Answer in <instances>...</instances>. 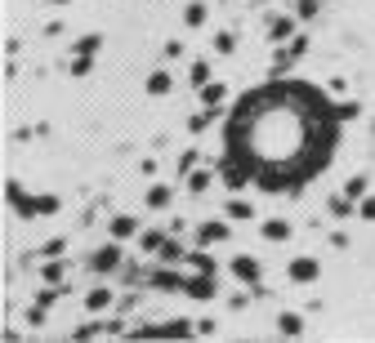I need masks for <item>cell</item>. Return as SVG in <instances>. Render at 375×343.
<instances>
[{
  "instance_id": "obj_1",
  "label": "cell",
  "mask_w": 375,
  "mask_h": 343,
  "mask_svg": "<svg viewBox=\"0 0 375 343\" xmlns=\"http://www.w3.org/2000/svg\"><path fill=\"white\" fill-rule=\"evenodd\" d=\"M340 134L344 120L326 90L308 80L273 76L228 107L224 156H233L259 192L286 196L304 192L318 174L331 169Z\"/></svg>"
},
{
  "instance_id": "obj_2",
  "label": "cell",
  "mask_w": 375,
  "mask_h": 343,
  "mask_svg": "<svg viewBox=\"0 0 375 343\" xmlns=\"http://www.w3.org/2000/svg\"><path fill=\"white\" fill-rule=\"evenodd\" d=\"M5 201H9V210H14L22 223H32V218H54L58 210H63V201H58L54 192H27L18 178H5Z\"/></svg>"
},
{
  "instance_id": "obj_3",
  "label": "cell",
  "mask_w": 375,
  "mask_h": 343,
  "mask_svg": "<svg viewBox=\"0 0 375 343\" xmlns=\"http://www.w3.org/2000/svg\"><path fill=\"white\" fill-rule=\"evenodd\" d=\"M228 272H233L237 286L255 290V299H264V263L255 254H233V259H228Z\"/></svg>"
},
{
  "instance_id": "obj_4",
  "label": "cell",
  "mask_w": 375,
  "mask_h": 343,
  "mask_svg": "<svg viewBox=\"0 0 375 343\" xmlns=\"http://www.w3.org/2000/svg\"><path fill=\"white\" fill-rule=\"evenodd\" d=\"M148 286H152L156 294H184L188 267H179V263H156V267H148Z\"/></svg>"
},
{
  "instance_id": "obj_5",
  "label": "cell",
  "mask_w": 375,
  "mask_h": 343,
  "mask_svg": "<svg viewBox=\"0 0 375 343\" xmlns=\"http://www.w3.org/2000/svg\"><path fill=\"white\" fill-rule=\"evenodd\" d=\"M308 54V36L304 31H295L286 45H277V54H273V76H290L295 71V63Z\"/></svg>"
},
{
  "instance_id": "obj_6",
  "label": "cell",
  "mask_w": 375,
  "mask_h": 343,
  "mask_svg": "<svg viewBox=\"0 0 375 343\" xmlns=\"http://www.w3.org/2000/svg\"><path fill=\"white\" fill-rule=\"evenodd\" d=\"M121 245H125V241H107V245H99V250H94L90 254V272L94 276H116L121 272V263H125V250H121Z\"/></svg>"
},
{
  "instance_id": "obj_7",
  "label": "cell",
  "mask_w": 375,
  "mask_h": 343,
  "mask_svg": "<svg viewBox=\"0 0 375 343\" xmlns=\"http://www.w3.org/2000/svg\"><path fill=\"white\" fill-rule=\"evenodd\" d=\"M130 335H135V339H192V335H197V321L175 316V321H161V326H135Z\"/></svg>"
},
{
  "instance_id": "obj_8",
  "label": "cell",
  "mask_w": 375,
  "mask_h": 343,
  "mask_svg": "<svg viewBox=\"0 0 375 343\" xmlns=\"http://www.w3.org/2000/svg\"><path fill=\"white\" fill-rule=\"evenodd\" d=\"M286 281L290 286H318L322 281V263L313 259V254H295V259L286 263Z\"/></svg>"
},
{
  "instance_id": "obj_9",
  "label": "cell",
  "mask_w": 375,
  "mask_h": 343,
  "mask_svg": "<svg viewBox=\"0 0 375 343\" xmlns=\"http://www.w3.org/2000/svg\"><path fill=\"white\" fill-rule=\"evenodd\" d=\"M184 294H188L192 303H214V299H219V276H210V272H188Z\"/></svg>"
},
{
  "instance_id": "obj_10",
  "label": "cell",
  "mask_w": 375,
  "mask_h": 343,
  "mask_svg": "<svg viewBox=\"0 0 375 343\" xmlns=\"http://www.w3.org/2000/svg\"><path fill=\"white\" fill-rule=\"evenodd\" d=\"M228 237H233V218H205V223L197 227V245H210V250H214V245H224Z\"/></svg>"
},
{
  "instance_id": "obj_11",
  "label": "cell",
  "mask_w": 375,
  "mask_h": 343,
  "mask_svg": "<svg viewBox=\"0 0 375 343\" xmlns=\"http://www.w3.org/2000/svg\"><path fill=\"white\" fill-rule=\"evenodd\" d=\"M259 237L268 241V245H286L290 237H295V223L282 218V214H273V218H264V223H259Z\"/></svg>"
},
{
  "instance_id": "obj_12",
  "label": "cell",
  "mask_w": 375,
  "mask_h": 343,
  "mask_svg": "<svg viewBox=\"0 0 375 343\" xmlns=\"http://www.w3.org/2000/svg\"><path fill=\"white\" fill-rule=\"evenodd\" d=\"M219 183H224L228 192H246L250 188V174L233 161V156H224V161H219Z\"/></svg>"
},
{
  "instance_id": "obj_13",
  "label": "cell",
  "mask_w": 375,
  "mask_h": 343,
  "mask_svg": "<svg viewBox=\"0 0 375 343\" xmlns=\"http://www.w3.org/2000/svg\"><path fill=\"white\" fill-rule=\"evenodd\" d=\"M295 31H299L295 9H290V14H273V18H268V41H273V45H286Z\"/></svg>"
},
{
  "instance_id": "obj_14",
  "label": "cell",
  "mask_w": 375,
  "mask_h": 343,
  "mask_svg": "<svg viewBox=\"0 0 375 343\" xmlns=\"http://www.w3.org/2000/svg\"><path fill=\"white\" fill-rule=\"evenodd\" d=\"M165 241H170V227H165V232H161V227H143L135 245H139V254H143V259H156Z\"/></svg>"
},
{
  "instance_id": "obj_15",
  "label": "cell",
  "mask_w": 375,
  "mask_h": 343,
  "mask_svg": "<svg viewBox=\"0 0 375 343\" xmlns=\"http://www.w3.org/2000/svg\"><path fill=\"white\" fill-rule=\"evenodd\" d=\"M112 303H116V290H112V286H90V290H86V312H90V316H103Z\"/></svg>"
},
{
  "instance_id": "obj_16",
  "label": "cell",
  "mask_w": 375,
  "mask_h": 343,
  "mask_svg": "<svg viewBox=\"0 0 375 343\" xmlns=\"http://www.w3.org/2000/svg\"><path fill=\"white\" fill-rule=\"evenodd\" d=\"M197 98H201V107H214V112H228V85H224V80H205L201 90H197Z\"/></svg>"
},
{
  "instance_id": "obj_17",
  "label": "cell",
  "mask_w": 375,
  "mask_h": 343,
  "mask_svg": "<svg viewBox=\"0 0 375 343\" xmlns=\"http://www.w3.org/2000/svg\"><path fill=\"white\" fill-rule=\"evenodd\" d=\"M139 232H143V223L135 214H112V223H107V237H116V241H139Z\"/></svg>"
},
{
  "instance_id": "obj_18",
  "label": "cell",
  "mask_w": 375,
  "mask_h": 343,
  "mask_svg": "<svg viewBox=\"0 0 375 343\" xmlns=\"http://www.w3.org/2000/svg\"><path fill=\"white\" fill-rule=\"evenodd\" d=\"M170 201H175V188H170V183H148V196H143V205H148L152 214L170 210Z\"/></svg>"
},
{
  "instance_id": "obj_19",
  "label": "cell",
  "mask_w": 375,
  "mask_h": 343,
  "mask_svg": "<svg viewBox=\"0 0 375 343\" xmlns=\"http://www.w3.org/2000/svg\"><path fill=\"white\" fill-rule=\"evenodd\" d=\"M326 214L335 218V223H344V218H357V201L348 192H335L331 201H326Z\"/></svg>"
},
{
  "instance_id": "obj_20",
  "label": "cell",
  "mask_w": 375,
  "mask_h": 343,
  "mask_svg": "<svg viewBox=\"0 0 375 343\" xmlns=\"http://www.w3.org/2000/svg\"><path fill=\"white\" fill-rule=\"evenodd\" d=\"M214 178H219V169H192V174H184V188L192 192V196H205V192H210L214 188Z\"/></svg>"
},
{
  "instance_id": "obj_21",
  "label": "cell",
  "mask_w": 375,
  "mask_h": 343,
  "mask_svg": "<svg viewBox=\"0 0 375 343\" xmlns=\"http://www.w3.org/2000/svg\"><path fill=\"white\" fill-rule=\"evenodd\" d=\"M143 90H148L152 98H165V94H175V76L165 67H156V71H148V80H143Z\"/></svg>"
},
{
  "instance_id": "obj_22",
  "label": "cell",
  "mask_w": 375,
  "mask_h": 343,
  "mask_svg": "<svg viewBox=\"0 0 375 343\" xmlns=\"http://www.w3.org/2000/svg\"><path fill=\"white\" fill-rule=\"evenodd\" d=\"M219 214H228V218H233V223H250V218H255V205H250V201H246V196H241V192H233V201H228Z\"/></svg>"
},
{
  "instance_id": "obj_23",
  "label": "cell",
  "mask_w": 375,
  "mask_h": 343,
  "mask_svg": "<svg viewBox=\"0 0 375 343\" xmlns=\"http://www.w3.org/2000/svg\"><path fill=\"white\" fill-rule=\"evenodd\" d=\"M67 281V259H41V286H63Z\"/></svg>"
},
{
  "instance_id": "obj_24",
  "label": "cell",
  "mask_w": 375,
  "mask_h": 343,
  "mask_svg": "<svg viewBox=\"0 0 375 343\" xmlns=\"http://www.w3.org/2000/svg\"><path fill=\"white\" fill-rule=\"evenodd\" d=\"M277 335L282 339H299L304 335V312H277Z\"/></svg>"
},
{
  "instance_id": "obj_25",
  "label": "cell",
  "mask_w": 375,
  "mask_h": 343,
  "mask_svg": "<svg viewBox=\"0 0 375 343\" xmlns=\"http://www.w3.org/2000/svg\"><path fill=\"white\" fill-rule=\"evenodd\" d=\"M205 18H210V5H205V0H188L184 5V27H205Z\"/></svg>"
},
{
  "instance_id": "obj_26",
  "label": "cell",
  "mask_w": 375,
  "mask_h": 343,
  "mask_svg": "<svg viewBox=\"0 0 375 343\" xmlns=\"http://www.w3.org/2000/svg\"><path fill=\"white\" fill-rule=\"evenodd\" d=\"M184 254H188V250H184V241H179L175 232H170V241L161 245V254H156V263H179V267H184Z\"/></svg>"
},
{
  "instance_id": "obj_27",
  "label": "cell",
  "mask_w": 375,
  "mask_h": 343,
  "mask_svg": "<svg viewBox=\"0 0 375 343\" xmlns=\"http://www.w3.org/2000/svg\"><path fill=\"white\" fill-rule=\"evenodd\" d=\"M205 80H214V67L205 63V58H197V63H188V85H192V90H201Z\"/></svg>"
},
{
  "instance_id": "obj_28",
  "label": "cell",
  "mask_w": 375,
  "mask_h": 343,
  "mask_svg": "<svg viewBox=\"0 0 375 343\" xmlns=\"http://www.w3.org/2000/svg\"><path fill=\"white\" fill-rule=\"evenodd\" d=\"M340 192H348V196H353V201H362V196L371 192V178H367V174H348Z\"/></svg>"
},
{
  "instance_id": "obj_29",
  "label": "cell",
  "mask_w": 375,
  "mask_h": 343,
  "mask_svg": "<svg viewBox=\"0 0 375 343\" xmlns=\"http://www.w3.org/2000/svg\"><path fill=\"white\" fill-rule=\"evenodd\" d=\"M290 9H295V18H299V22H313V18H318L326 5H322V0H295Z\"/></svg>"
},
{
  "instance_id": "obj_30",
  "label": "cell",
  "mask_w": 375,
  "mask_h": 343,
  "mask_svg": "<svg viewBox=\"0 0 375 343\" xmlns=\"http://www.w3.org/2000/svg\"><path fill=\"white\" fill-rule=\"evenodd\" d=\"M99 49H103V31H86V36H76V54H94V58H99Z\"/></svg>"
},
{
  "instance_id": "obj_31",
  "label": "cell",
  "mask_w": 375,
  "mask_h": 343,
  "mask_svg": "<svg viewBox=\"0 0 375 343\" xmlns=\"http://www.w3.org/2000/svg\"><path fill=\"white\" fill-rule=\"evenodd\" d=\"M210 45H214V54H219V58H233L237 54V31H219Z\"/></svg>"
},
{
  "instance_id": "obj_32",
  "label": "cell",
  "mask_w": 375,
  "mask_h": 343,
  "mask_svg": "<svg viewBox=\"0 0 375 343\" xmlns=\"http://www.w3.org/2000/svg\"><path fill=\"white\" fill-rule=\"evenodd\" d=\"M210 120H219V112H214V107H205V112H197V116H188V134H201L205 125H210Z\"/></svg>"
},
{
  "instance_id": "obj_33",
  "label": "cell",
  "mask_w": 375,
  "mask_h": 343,
  "mask_svg": "<svg viewBox=\"0 0 375 343\" xmlns=\"http://www.w3.org/2000/svg\"><path fill=\"white\" fill-rule=\"evenodd\" d=\"M63 254H67V241L63 237H50V241L41 245V259H63Z\"/></svg>"
},
{
  "instance_id": "obj_34",
  "label": "cell",
  "mask_w": 375,
  "mask_h": 343,
  "mask_svg": "<svg viewBox=\"0 0 375 343\" xmlns=\"http://www.w3.org/2000/svg\"><path fill=\"white\" fill-rule=\"evenodd\" d=\"M90 71H94V54H71V76H90Z\"/></svg>"
},
{
  "instance_id": "obj_35",
  "label": "cell",
  "mask_w": 375,
  "mask_h": 343,
  "mask_svg": "<svg viewBox=\"0 0 375 343\" xmlns=\"http://www.w3.org/2000/svg\"><path fill=\"white\" fill-rule=\"evenodd\" d=\"M335 112H340V120L348 125V120L362 116V103H353V98H340V103H335Z\"/></svg>"
},
{
  "instance_id": "obj_36",
  "label": "cell",
  "mask_w": 375,
  "mask_h": 343,
  "mask_svg": "<svg viewBox=\"0 0 375 343\" xmlns=\"http://www.w3.org/2000/svg\"><path fill=\"white\" fill-rule=\"evenodd\" d=\"M357 218H362V223H375V192H367L357 201Z\"/></svg>"
},
{
  "instance_id": "obj_37",
  "label": "cell",
  "mask_w": 375,
  "mask_h": 343,
  "mask_svg": "<svg viewBox=\"0 0 375 343\" xmlns=\"http://www.w3.org/2000/svg\"><path fill=\"white\" fill-rule=\"evenodd\" d=\"M188 54V41L184 36H170V41H165V58H184Z\"/></svg>"
},
{
  "instance_id": "obj_38",
  "label": "cell",
  "mask_w": 375,
  "mask_h": 343,
  "mask_svg": "<svg viewBox=\"0 0 375 343\" xmlns=\"http://www.w3.org/2000/svg\"><path fill=\"white\" fill-rule=\"evenodd\" d=\"M197 335L201 339H214V335H219V321H214V316H197Z\"/></svg>"
},
{
  "instance_id": "obj_39",
  "label": "cell",
  "mask_w": 375,
  "mask_h": 343,
  "mask_svg": "<svg viewBox=\"0 0 375 343\" xmlns=\"http://www.w3.org/2000/svg\"><path fill=\"white\" fill-rule=\"evenodd\" d=\"M192 169H197V147H188V152L179 156V178H184V174H192Z\"/></svg>"
},
{
  "instance_id": "obj_40",
  "label": "cell",
  "mask_w": 375,
  "mask_h": 343,
  "mask_svg": "<svg viewBox=\"0 0 375 343\" xmlns=\"http://www.w3.org/2000/svg\"><path fill=\"white\" fill-rule=\"evenodd\" d=\"M41 5H50V9H63V5H67V0H41Z\"/></svg>"
},
{
  "instance_id": "obj_41",
  "label": "cell",
  "mask_w": 375,
  "mask_h": 343,
  "mask_svg": "<svg viewBox=\"0 0 375 343\" xmlns=\"http://www.w3.org/2000/svg\"><path fill=\"white\" fill-rule=\"evenodd\" d=\"M219 5H237V0H219Z\"/></svg>"
},
{
  "instance_id": "obj_42",
  "label": "cell",
  "mask_w": 375,
  "mask_h": 343,
  "mask_svg": "<svg viewBox=\"0 0 375 343\" xmlns=\"http://www.w3.org/2000/svg\"><path fill=\"white\" fill-rule=\"evenodd\" d=\"M371 139H375V125H371Z\"/></svg>"
}]
</instances>
